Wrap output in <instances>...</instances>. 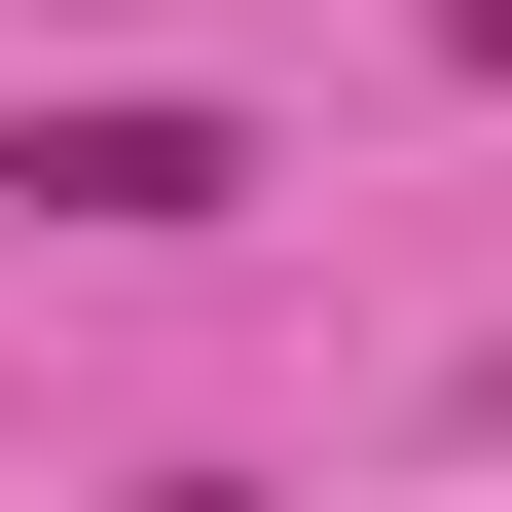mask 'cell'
<instances>
[{"mask_svg":"<svg viewBox=\"0 0 512 512\" xmlns=\"http://www.w3.org/2000/svg\"><path fill=\"white\" fill-rule=\"evenodd\" d=\"M0 183H37V220H110V256H147V220H220V110H147V74H74V110H0Z\"/></svg>","mask_w":512,"mask_h":512,"instance_id":"1","label":"cell"},{"mask_svg":"<svg viewBox=\"0 0 512 512\" xmlns=\"http://www.w3.org/2000/svg\"><path fill=\"white\" fill-rule=\"evenodd\" d=\"M476 403H512V366H476Z\"/></svg>","mask_w":512,"mask_h":512,"instance_id":"3","label":"cell"},{"mask_svg":"<svg viewBox=\"0 0 512 512\" xmlns=\"http://www.w3.org/2000/svg\"><path fill=\"white\" fill-rule=\"evenodd\" d=\"M439 37H476V74H512V0H439Z\"/></svg>","mask_w":512,"mask_h":512,"instance_id":"2","label":"cell"}]
</instances>
